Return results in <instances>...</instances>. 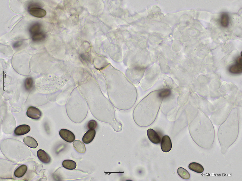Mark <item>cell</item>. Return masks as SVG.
Returning a JSON list of instances; mask_svg holds the SVG:
<instances>
[{"label":"cell","instance_id":"8fae6325","mask_svg":"<svg viewBox=\"0 0 242 181\" xmlns=\"http://www.w3.org/2000/svg\"><path fill=\"white\" fill-rule=\"evenodd\" d=\"M30 130V127L28 125H22L16 127L14 130V133L16 135H22L28 133Z\"/></svg>","mask_w":242,"mask_h":181},{"label":"cell","instance_id":"8992f818","mask_svg":"<svg viewBox=\"0 0 242 181\" xmlns=\"http://www.w3.org/2000/svg\"><path fill=\"white\" fill-rule=\"evenodd\" d=\"M59 134L62 138L69 143L72 142L75 139L74 134L70 131L67 129H61L59 131Z\"/></svg>","mask_w":242,"mask_h":181},{"label":"cell","instance_id":"7a4b0ae2","mask_svg":"<svg viewBox=\"0 0 242 181\" xmlns=\"http://www.w3.org/2000/svg\"><path fill=\"white\" fill-rule=\"evenodd\" d=\"M238 108H232L227 118L220 125L218 131V139L223 154L237 139L239 132Z\"/></svg>","mask_w":242,"mask_h":181},{"label":"cell","instance_id":"d6986e66","mask_svg":"<svg viewBox=\"0 0 242 181\" xmlns=\"http://www.w3.org/2000/svg\"><path fill=\"white\" fill-rule=\"evenodd\" d=\"M41 28V24L39 23L36 22L32 24L30 27L29 31L32 36L37 33L40 32Z\"/></svg>","mask_w":242,"mask_h":181},{"label":"cell","instance_id":"30bf717a","mask_svg":"<svg viewBox=\"0 0 242 181\" xmlns=\"http://www.w3.org/2000/svg\"><path fill=\"white\" fill-rule=\"evenodd\" d=\"M30 13L32 15L37 18H42L46 14V12L44 9L39 7H34L29 9Z\"/></svg>","mask_w":242,"mask_h":181},{"label":"cell","instance_id":"ac0fdd59","mask_svg":"<svg viewBox=\"0 0 242 181\" xmlns=\"http://www.w3.org/2000/svg\"><path fill=\"white\" fill-rule=\"evenodd\" d=\"M177 173L178 175L182 178L188 180L190 177V174L189 172L183 167H179L177 170Z\"/></svg>","mask_w":242,"mask_h":181},{"label":"cell","instance_id":"52a82bcc","mask_svg":"<svg viewBox=\"0 0 242 181\" xmlns=\"http://www.w3.org/2000/svg\"><path fill=\"white\" fill-rule=\"evenodd\" d=\"M172 143L169 137L165 135L162 138L160 146L162 151L165 153L169 152L172 148Z\"/></svg>","mask_w":242,"mask_h":181},{"label":"cell","instance_id":"4fadbf2b","mask_svg":"<svg viewBox=\"0 0 242 181\" xmlns=\"http://www.w3.org/2000/svg\"><path fill=\"white\" fill-rule=\"evenodd\" d=\"M24 143L28 147L32 148H35L38 145V143L34 138L30 136H27L23 139Z\"/></svg>","mask_w":242,"mask_h":181},{"label":"cell","instance_id":"6da1fadb","mask_svg":"<svg viewBox=\"0 0 242 181\" xmlns=\"http://www.w3.org/2000/svg\"><path fill=\"white\" fill-rule=\"evenodd\" d=\"M189 130L192 139L200 147L208 149L212 147L215 137L213 126L207 115L199 109Z\"/></svg>","mask_w":242,"mask_h":181},{"label":"cell","instance_id":"277c9868","mask_svg":"<svg viewBox=\"0 0 242 181\" xmlns=\"http://www.w3.org/2000/svg\"><path fill=\"white\" fill-rule=\"evenodd\" d=\"M207 115L214 111L213 106L208 101H198V109Z\"/></svg>","mask_w":242,"mask_h":181},{"label":"cell","instance_id":"ffe728a7","mask_svg":"<svg viewBox=\"0 0 242 181\" xmlns=\"http://www.w3.org/2000/svg\"><path fill=\"white\" fill-rule=\"evenodd\" d=\"M229 72L233 74H239L242 71V65L236 64L231 66L229 68Z\"/></svg>","mask_w":242,"mask_h":181},{"label":"cell","instance_id":"484cf974","mask_svg":"<svg viewBox=\"0 0 242 181\" xmlns=\"http://www.w3.org/2000/svg\"><path fill=\"white\" fill-rule=\"evenodd\" d=\"M23 44L22 41H19L15 42L13 44V47L15 48L19 47L21 46Z\"/></svg>","mask_w":242,"mask_h":181},{"label":"cell","instance_id":"3957f363","mask_svg":"<svg viewBox=\"0 0 242 181\" xmlns=\"http://www.w3.org/2000/svg\"><path fill=\"white\" fill-rule=\"evenodd\" d=\"M233 103L230 101H225L222 102L217 109L212 113L211 120L212 123L216 125L221 124L226 119L233 108Z\"/></svg>","mask_w":242,"mask_h":181},{"label":"cell","instance_id":"7c38bea8","mask_svg":"<svg viewBox=\"0 0 242 181\" xmlns=\"http://www.w3.org/2000/svg\"><path fill=\"white\" fill-rule=\"evenodd\" d=\"M96 132L94 129H89L84 134L82 138L83 142L86 144L91 142L96 135Z\"/></svg>","mask_w":242,"mask_h":181},{"label":"cell","instance_id":"44dd1931","mask_svg":"<svg viewBox=\"0 0 242 181\" xmlns=\"http://www.w3.org/2000/svg\"><path fill=\"white\" fill-rule=\"evenodd\" d=\"M45 34L43 32H40L32 36V39L33 41L35 42L41 41L45 38Z\"/></svg>","mask_w":242,"mask_h":181},{"label":"cell","instance_id":"ba28073f","mask_svg":"<svg viewBox=\"0 0 242 181\" xmlns=\"http://www.w3.org/2000/svg\"><path fill=\"white\" fill-rule=\"evenodd\" d=\"M147 133L149 139L152 143L156 144L160 143L161 138L154 130L151 128L147 130Z\"/></svg>","mask_w":242,"mask_h":181},{"label":"cell","instance_id":"2e32d148","mask_svg":"<svg viewBox=\"0 0 242 181\" xmlns=\"http://www.w3.org/2000/svg\"><path fill=\"white\" fill-rule=\"evenodd\" d=\"M27 169V166L25 165H22L18 167L14 172L15 176L17 178L23 177L26 173Z\"/></svg>","mask_w":242,"mask_h":181},{"label":"cell","instance_id":"7402d4cb","mask_svg":"<svg viewBox=\"0 0 242 181\" xmlns=\"http://www.w3.org/2000/svg\"><path fill=\"white\" fill-rule=\"evenodd\" d=\"M229 23V18L228 15L224 13L222 14L221 17L220 23L223 27H227Z\"/></svg>","mask_w":242,"mask_h":181},{"label":"cell","instance_id":"5b68a950","mask_svg":"<svg viewBox=\"0 0 242 181\" xmlns=\"http://www.w3.org/2000/svg\"><path fill=\"white\" fill-rule=\"evenodd\" d=\"M26 114L28 117L31 119L38 120L42 116V112L37 108L30 106L28 108Z\"/></svg>","mask_w":242,"mask_h":181},{"label":"cell","instance_id":"4316f807","mask_svg":"<svg viewBox=\"0 0 242 181\" xmlns=\"http://www.w3.org/2000/svg\"><path fill=\"white\" fill-rule=\"evenodd\" d=\"M242 57H238L236 60V63L237 64L242 65Z\"/></svg>","mask_w":242,"mask_h":181},{"label":"cell","instance_id":"e0dca14e","mask_svg":"<svg viewBox=\"0 0 242 181\" xmlns=\"http://www.w3.org/2000/svg\"><path fill=\"white\" fill-rule=\"evenodd\" d=\"M63 167L67 169L72 170L76 167V164L74 161L70 160H64L62 163Z\"/></svg>","mask_w":242,"mask_h":181},{"label":"cell","instance_id":"9c48e42d","mask_svg":"<svg viewBox=\"0 0 242 181\" xmlns=\"http://www.w3.org/2000/svg\"><path fill=\"white\" fill-rule=\"evenodd\" d=\"M37 155L39 160L45 164H48L51 161V158L50 156L42 149H40L37 151Z\"/></svg>","mask_w":242,"mask_h":181},{"label":"cell","instance_id":"5bb4252c","mask_svg":"<svg viewBox=\"0 0 242 181\" xmlns=\"http://www.w3.org/2000/svg\"><path fill=\"white\" fill-rule=\"evenodd\" d=\"M73 144L74 148L78 153H82L85 152L86 148L85 145L81 141L75 140L73 142Z\"/></svg>","mask_w":242,"mask_h":181},{"label":"cell","instance_id":"d4e9b609","mask_svg":"<svg viewBox=\"0 0 242 181\" xmlns=\"http://www.w3.org/2000/svg\"><path fill=\"white\" fill-rule=\"evenodd\" d=\"M171 93L170 90L168 89H165L160 91L159 94V96L164 98L169 96Z\"/></svg>","mask_w":242,"mask_h":181},{"label":"cell","instance_id":"603a6c76","mask_svg":"<svg viewBox=\"0 0 242 181\" xmlns=\"http://www.w3.org/2000/svg\"><path fill=\"white\" fill-rule=\"evenodd\" d=\"M33 84V80L31 78L28 77L25 79L24 82V86L26 90H30L32 87Z\"/></svg>","mask_w":242,"mask_h":181},{"label":"cell","instance_id":"9a60e30c","mask_svg":"<svg viewBox=\"0 0 242 181\" xmlns=\"http://www.w3.org/2000/svg\"><path fill=\"white\" fill-rule=\"evenodd\" d=\"M189 168L191 170L198 173H203L204 168L200 164L196 162H192L189 164Z\"/></svg>","mask_w":242,"mask_h":181},{"label":"cell","instance_id":"cb8c5ba5","mask_svg":"<svg viewBox=\"0 0 242 181\" xmlns=\"http://www.w3.org/2000/svg\"><path fill=\"white\" fill-rule=\"evenodd\" d=\"M97 125L98 124L97 121L93 119L89 121L87 123V128L89 129H94L96 128Z\"/></svg>","mask_w":242,"mask_h":181}]
</instances>
